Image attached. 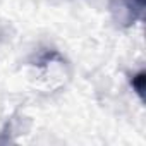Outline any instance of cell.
I'll return each mask as SVG.
<instances>
[{
  "instance_id": "6da1fadb",
  "label": "cell",
  "mask_w": 146,
  "mask_h": 146,
  "mask_svg": "<svg viewBox=\"0 0 146 146\" xmlns=\"http://www.w3.org/2000/svg\"><path fill=\"white\" fill-rule=\"evenodd\" d=\"M144 0H112L110 14L113 21L124 28L132 26L136 21L143 19Z\"/></svg>"
},
{
  "instance_id": "7a4b0ae2",
  "label": "cell",
  "mask_w": 146,
  "mask_h": 146,
  "mask_svg": "<svg viewBox=\"0 0 146 146\" xmlns=\"http://www.w3.org/2000/svg\"><path fill=\"white\" fill-rule=\"evenodd\" d=\"M131 86H132V90L137 93V96L143 100V98H144V86H146V72H144V70H139L137 74L132 76Z\"/></svg>"
}]
</instances>
